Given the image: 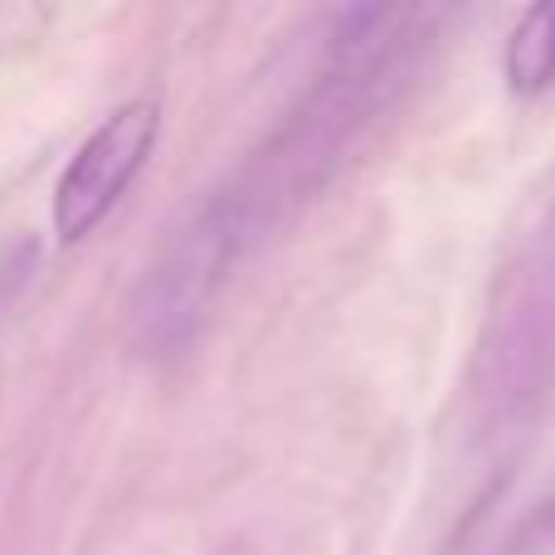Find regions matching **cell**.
<instances>
[{"label": "cell", "mask_w": 555, "mask_h": 555, "mask_svg": "<svg viewBox=\"0 0 555 555\" xmlns=\"http://www.w3.org/2000/svg\"><path fill=\"white\" fill-rule=\"evenodd\" d=\"M502 78L512 98H541L555 88V0L531 5L502 44Z\"/></svg>", "instance_id": "cell-3"}, {"label": "cell", "mask_w": 555, "mask_h": 555, "mask_svg": "<svg viewBox=\"0 0 555 555\" xmlns=\"http://www.w3.org/2000/svg\"><path fill=\"white\" fill-rule=\"evenodd\" d=\"M156 137H162V103L156 98H132V103L113 107L103 122L88 132V142L64 166L54 191V234L64 244H78L117 210L127 185L142 176L146 156H152Z\"/></svg>", "instance_id": "cell-2"}, {"label": "cell", "mask_w": 555, "mask_h": 555, "mask_svg": "<svg viewBox=\"0 0 555 555\" xmlns=\"http://www.w3.org/2000/svg\"><path fill=\"white\" fill-rule=\"evenodd\" d=\"M249 234V215L234 195L210 201L146 269V283L137 293V332L152 346H181L191 326L205 317L210 297L220 293L234 254Z\"/></svg>", "instance_id": "cell-1"}]
</instances>
